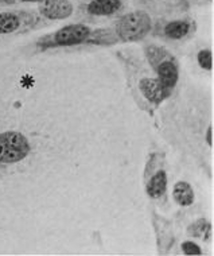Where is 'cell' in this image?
Segmentation results:
<instances>
[{
  "label": "cell",
  "mask_w": 214,
  "mask_h": 256,
  "mask_svg": "<svg viewBox=\"0 0 214 256\" xmlns=\"http://www.w3.org/2000/svg\"><path fill=\"white\" fill-rule=\"evenodd\" d=\"M124 69L127 84L136 104L148 115H154L160 104L170 98L171 93L163 88L152 69H148L139 61L131 58L124 60Z\"/></svg>",
  "instance_id": "cell-1"
},
{
  "label": "cell",
  "mask_w": 214,
  "mask_h": 256,
  "mask_svg": "<svg viewBox=\"0 0 214 256\" xmlns=\"http://www.w3.org/2000/svg\"><path fill=\"white\" fill-rule=\"evenodd\" d=\"M146 58L148 61L150 68L156 74L158 80L160 81L163 88L172 94L174 88L180 80V66L178 61L172 54L164 48L150 44L144 50Z\"/></svg>",
  "instance_id": "cell-2"
},
{
  "label": "cell",
  "mask_w": 214,
  "mask_h": 256,
  "mask_svg": "<svg viewBox=\"0 0 214 256\" xmlns=\"http://www.w3.org/2000/svg\"><path fill=\"white\" fill-rule=\"evenodd\" d=\"M93 31L85 24L74 23L60 28L52 34L40 36V40L35 42L36 52H46L50 49L57 48H69L76 44H89L92 38Z\"/></svg>",
  "instance_id": "cell-3"
},
{
  "label": "cell",
  "mask_w": 214,
  "mask_h": 256,
  "mask_svg": "<svg viewBox=\"0 0 214 256\" xmlns=\"http://www.w3.org/2000/svg\"><path fill=\"white\" fill-rule=\"evenodd\" d=\"M143 180H144L146 193L148 194L150 198L154 201L164 198L167 184H168L164 154L158 152V151L150 154L147 164H146Z\"/></svg>",
  "instance_id": "cell-4"
},
{
  "label": "cell",
  "mask_w": 214,
  "mask_h": 256,
  "mask_svg": "<svg viewBox=\"0 0 214 256\" xmlns=\"http://www.w3.org/2000/svg\"><path fill=\"white\" fill-rule=\"evenodd\" d=\"M42 18L32 10L0 11V38L24 34L40 26Z\"/></svg>",
  "instance_id": "cell-5"
},
{
  "label": "cell",
  "mask_w": 214,
  "mask_h": 256,
  "mask_svg": "<svg viewBox=\"0 0 214 256\" xmlns=\"http://www.w3.org/2000/svg\"><path fill=\"white\" fill-rule=\"evenodd\" d=\"M152 28V20L144 11L126 14L114 24V34L122 42H136L143 40Z\"/></svg>",
  "instance_id": "cell-6"
},
{
  "label": "cell",
  "mask_w": 214,
  "mask_h": 256,
  "mask_svg": "<svg viewBox=\"0 0 214 256\" xmlns=\"http://www.w3.org/2000/svg\"><path fill=\"white\" fill-rule=\"evenodd\" d=\"M30 142L18 131L0 132V164H12L20 162L30 154Z\"/></svg>",
  "instance_id": "cell-7"
},
{
  "label": "cell",
  "mask_w": 214,
  "mask_h": 256,
  "mask_svg": "<svg viewBox=\"0 0 214 256\" xmlns=\"http://www.w3.org/2000/svg\"><path fill=\"white\" fill-rule=\"evenodd\" d=\"M38 14L42 19L62 20L73 14V4L69 0H44L38 6Z\"/></svg>",
  "instance_id": "cell-8"
},
{
  "label": "cell",
  "mask_w": 214,
  "mask_h": 256,
  "mask_svg": "<svg viewBox=\"0 0 214 256\" xmlns=\"http://www.w3.org/2000/svg\"><path fill=\"white\" fill-rule=\"evenodd\" d=\"M192 23L184 19H176V20H170L162 27V36H164L167 40H184L186 36L192 32Z\"/></svg>",
  "instance_id": "cell-9"
},
{
  "label": "cell",
  "mask_w": 214,
  "mask_h": 256,
  "mask_svg": "<svg viewBox=\"0 0 214 256\" xmlns=\"http://www.w3.org/2000/svg\"><path fill=\"white\" fill-rule=\"evenodd\" d=\"M122 8V0H92L86 4V12L94 16H110Z\"/></svg>",
  "instance_id": "cell-10"
},
{
  "label": "cell",
  "mask_w": 214,
  "mask_h": 256,
  "mask_svg": "<svg viewBox=\"0 0 214 256\" xmlns=\"http://www.w3.org/2000/svg\"><path fill=\"white\" fill-rule=\"evenodd\" d=\"M172 197L180 206H190L196 200V194L188 182H176L172 189Z\"/></svg>",
  "instance_id": "cell-11"
},
{
  "label": "cell",
  "mask_w": 214,
  "mask_h": 256,
  "mask_svg": "<svg viewBox=\"0 0 214 256\" xmlns=\"http://www.w3.org/2000/svg\"><path fill=\"white\" fill-rule=\"evenodd\" d=\"M198 64H200V66L202 69H205V70H212V68H213V56H212V52L210 50H201L197 56Z\"/></svg>",
  "instance_id": "cell-12"
},
{
  "label": "cell",
  "mask_w": 214,
  "mask_h": 256,
  "mask_svg": "<svg viewBox=\"0 0 214 256\" xmlns=\"http://www.w3.org/2000/svg\"><path fill=\"white\" fill-rule=\"evenodd\" d=\"M210 230V226L206 222V220H200L196 222V226H192L190 228V230L192 232V234L194 236H206V230Z\"/></svg>",
  "instance_id": "cell-13"
},
{
  "label": "cell",
  "mask_w": 214,
  "mask_h": 256,
  "mask_svg": "<svg viewBox=\"0 0 214 256\" xmlns=\"http://www.w3.org/2000/svg\"><path fill=\"white\" fill-rule=\"evenodd\" d=\"M182 251L186 255H201L202 254L201 248L198 247L196 243H192V242H184L182 244Z\"/></svg>",
  "instance_id": "cell-14"
},
{
  "label": "cell",
  "mask_w": 214,
  "mask_h": 256,
  "mask_svg": "<svg viewBox=\"0 0 214 256\" xmlns=\"http://www.w3.org/2000/svg\"><path fill=\"white\" fill-rule=\"evenodd\" d=\"M40 3V2H44V0H0V6H8V4H14V3Z\"/></svg>",
  "instance_id": "cell-15"
}]
</instances>
